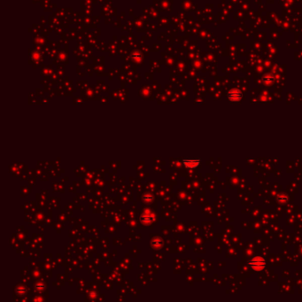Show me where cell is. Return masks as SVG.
<instances>
[{
    "mask_svg": "<svg viewBox=\"0 0 302 302\" xmlns=\"http://www.w3.org/2000/svg\"><path fill=\"white\" fill-rule=\"evenodd\" d=\"M248 266L254 270L260 271L266 267V260L262 257H254L248 261Z\"/></svg>",
    "mask_w": 302,
    "mask_h": 302,
    "instance_id": "obj_1",
    "label": "cell"
},
{
    "mask_svg": "<svg viewBox=\"0 0 302 302\" xmlns=\"http://www.w3.org/2000/svg\"><path fill=\"white\" fill-rule=\"evenodd\" d=\"M183 164L185 165V168H198L200 164L199 159H185L183 160Z\"/></svg>",
    "mask_w": 302,
    "mask_h": 302,
    "instance_id": "obj_2",
    "label": "cell"
},
{
    "mask_svg": "<svg viewBox=\"0 0 302 302\" xmlns=\"http://www.w3.org/2000/svg\"><path fill=\"white\" fill-rule=\"evenodd\" d=\"M228 98L231 102H237L242 99V93L236 89H233L229 92Z\"/></svg>",
    "mask_w": 302,
    "mask_h": 302,
    "instance_id": "obj_3",
    "label": "cell"
},
{
    "mask_svg": "<svg viewBox=\"0 0 302 302\" xmlns=\"http://www.w3.org/2000/svg\"><path fill=\"white\" fill-rule=\"evenodd\" d=\"M151 220H152V218L149 214H143L141 216V222L144 223V225H148V223H151Z\"/></svg>",
    "mask_w": 302,
    "mask_h": 302,
    "instance_id": "obj_4",
    "label": "cell"
},
{
    "mask_svg": "<svg viewBox=\"0 0 302 302\" xmlns=\"http://www.w3.org/2000/svg\"><path fill=\"white\" fill-rule=\"evenodd\" d=\"M144 200L145 202H150L152 200V196L151 194H146L144 196Z\"/></svg>",
    "mask_w": 302,
    "mask_h": 302,
    "instance_id": "obj_5",
    "label": "cell"
}]
</instances>
